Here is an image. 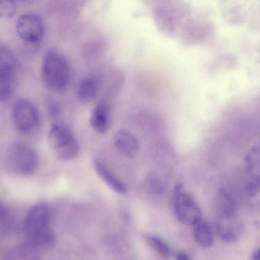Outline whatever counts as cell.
<instances>
[{
    "label": "cell",
    "mask_w": 260,
    "mask_h": 260,
    "mask_svg": "<svg viewBox=\"0 0 260 260\" xmlns=\"http://www.w3.org/2000/svg\"><path fill=\"white\" fill-rule=\"evenodd\" d=\"M18 62L13 53L0 48V100L5 101L12 95L18 73Z\"/></svg>",
    "instance_id": "7a4b0ae2"
},
{
    "label": "cell",
    "mask_w": 260,
    "mask_h": 260,
    "mask_svg": "<svg viewBox=\"0 0 260 260\" xmlns=\"http://www.w3.org/2000/svg\"><path fill=\"white\" fill-rule=\"evenodd\" d=\"M173 205L177 218L182 223L194 225L201 220V211L194 200L182 189V184L175 186Z\"/></svg>",
    "instance_id": "3957f363"
},
{
    "label": "cell",
    "mask_w": 260,
    "mask_h": 260,
    "mask_svg": "<svg viewBox=\"0 0 260 260\" xmlns=\"http://www.w3.org/2000/svg\"><path fill=\"white\" fill-rule=\"evenodd\" d=\"M38 250L29 242L22 244L12 252L11 256L14 259H36L38 255Z\"/></svg>",
    "instance_id": "d6986e66"
},
{
    "label": "cell",
    "mask_w": 260,
    "mask_h": 260,
    "mask_svg": "<svg viewBox=\"0 0 260 260\" xmlns=\"http://www.w3.org/2000/svg\"><path fill=\"white\" fill-rule=\"evenodd\" d=\"M245 162L252 177H259V150L258 147L251 148L246 156Z\"/></svg>",
    "instance_id": "ac0fdd59"
},
{
    "label": "cell",
    "mask_w": 260,
    "mask_h": 260,
    "mask_svg": "<svg viewBox=\"0 0 260 260\" xmlns=\"http://www.w3.org/2000/svg\"><path fill=\"white\" fill-rule=\"evenodd\" d=\"M216 233L224 241L234 242L243 232V226L234 215L219 217L215 224Z\"/></svg>",
    "instance_id": "ba28073f"
},
{
    "label": "cell",
    "mask_w": 260,
    "mask_h": 260,
    "mask_svg": "<svg viewBox=\"0 0 260 260\" xmlns=\"http://www.w3.org/2000/svg\"><path fill=\"white\" fill-rule=\"evenodd\" d=\"M58 104L56 101L53 100H51L48 102V111L52 116L55 117L59 113L60 108Z\"/></svg>",
    "instance_id": "cb8c5ba5"
},
{
    "label": "cell",
    "mask_w": 260,
    "mask_h": 260,
    "mask_svg": "<svg viewBox=\"0 0 260 260\" xmlns=\"http://www.w3.org/2000/svg\"><path fill=\"white\" fill-rule=\"evenodd\" d=\"M16 12L13 0H0V18L9 19L13 17Z\"/></svg>",
    "instance_id": "44dd1931"
},
{
    "label": "cell",
    "mask_w": 260,
    "mask_h": 260,
    "mask_svg": "<svg viewBox=\"0 0 260 260\" xmlns=\"http://www.w3.org/2000/svg\"><path fill=\"white\" fill-rule=\"evenodd\" d=\"M259 177H252L246 186V192L250 196L256 194L259 189Z\"/></svg>",
    "instance_id": "603a6c76"
},
{
    "label": "cell",
    "mask_w": 260,
    "mask_h": 260,
    "mask_svg": "<svg viewBox=\"0 0 260 260\" xmlns=\"http://www.w3.org/2000/svg\"><path fill=\"white\" fill-rule=\"evenodd\" d=\"M193 225V236L196 243L203 248L211 246L214 241V234L210 225L201 220Z\"/></svg>",
    "instance_id": "9a60e30c"
},
{
    "label": "cell",
    "mask_w": 260,
    "mask_h": 260,
    "mask_svg": "<svg viewBox=\"0 0 260 260\" xmlns=\"http://www.w3.org/2000/svg\"><path fill=\"white\" fill-rule=\"evenodd\" d=\"M89 123L95 132L101 134L107 132L110 124V109L107 103L101 101L93 107L90 114Z\"/></svg>",
    "instance_id": "30bf717a"
},
{
    "label": "cell",
    "mask_w": 260,
    "mask_h": 260,
    "mask_svg": "<svg viewBox=\"0 0 260 260\" xmlns=\"http://www.w3.org/2000/svg\"><path fill=\"white\" fill-rule=\"evenodd\" d=\"M41 76L49 89L56 92L64 90L70 79V66L65 57L55 50L48 51L43 59Z\"/></svg>",
    "instance_id": "6da1fadb"
},
{
    "label": "cell",
    "mask_w": 260,
    "mask_h": 260,
    "mask_svg": "<svg viewBox=\"0 0 260 260\" xmlns=\"http://www.w3.org/2000/svg\"><path fill=\"white\" fill-rule=\"evenodd\" d=\"M99 92V84L95 78L92 77L84 78L80 82L77 89V96L83 103H88L93 101Z\"/></svg>",
    "instance_id": "4fadbf2b"
},
{
    "label": "cell",
    "mask_w": 260,
    "mask_h": 260,
    "mask_svg": "<svg viewBox=\"0 0 260 260\" xmlns=\"http://www.w3.org/2000/svg\"><path fill=\"white\" fill-rule=\"evenodd\" d=\"M259 249L255 250L252 254L251 257L253 259L258 260L259 259Z\"/></svg>",
    "instance_id": "4316f807"
},
{
    "label": "cell",
    "mask_w": 260,
    "mask_h": 260,
    "mask_svg": "<svg viewBox=\"0 0 260 260\" xmlns=\"http://www.w3.org/2000/svg\"><path fill=\"white\" fill-rule=\"evenodd\" d=\"M12 116L15 127L23 134L32 132L39 123L38 109L31 102L27 100H20L15 103Z\"/></svg>",
    "instance_id": "277c9868"
},
{
    "label": "cell",
    "mask_w": 260,
    "mask_h": 260,
    "mask_svg": "<svg viewBox=\"0 0 260 260\" xmlns=\"http://www.w3.org/2000/svg\"><path fill=\"white\" fill-rule=\"evenodd\" d=\"M215 209L219 217L234 215L235 204L232 196L224 189H220L215 198Z\"/></svg>",
    "instance_id": "5bb4252c"
},
{
    "label": "cell",
    "mask_w": 260,
    "mask_h": 260,
    "mask_svg": "<svg viewBox=\"0 0 260 260\" xmlns=\"http://www.w3.org/2000/svg\"><path fill=\"white\" fill-rule=\"evenodd\" d=\"M74 137L67 126L59 123L52 124L48 133V143L51 148L56 151Z\"/></svg>",
    "instance_id": "8fae6325"
},
{
    "label": "cell",
    "mask_w": 260,
    "mask_h": 260,
    "mask_svg": "<svg viewBox=\"0 0 260 260\" xmlns=\"http://www.w3.org/2000/svg\"><path fill=\"white\" fill-rule=\"evenodd\" d=\"M29 242L38 250L51 248L55 242L53 234L48 228L29 235Z\"/></svg>",
    "instance_id": "2e32d148"
},
{
    "label": "cell",
    "mask_w": 260,
    "mask_h": 260,
    "mask_svg": "<svg viewBox=\"0 0 260 260\" xmlns=\"http://www.w3.org/2000/svg\"><path fill=\"white\" fill-rule=\"evenodd\" d=\"M114 144L123 155L128 158H135L139 153L140 146L137 137L130 131L119 129L115 132Z\"/></svg>",
    "instance_id": "9c48e42d"
},
{
    "label": "cell",
    "mask_w": 260,
    "mask_h": 260,
    "mask_svg": "<svg viewBox=\"0 0 260 260\" xmlns=\"http://www.w3.org/2000/svg\"><path fill=\"white\" fill-rule=\"evenodd\" d=\"M79 144L75 137L55 151L57 156L63 160H70L75 157L79 153Z\"/></svg>",
    "instance_id": "e0dca14e"
},
{
    "label": "cell",
    "mask_w": 260,
    "mask_h": 260,
    "mask_svg": "<svg viewBox=\"0 0 260 260\" xmlns=\"http://www.w3.org/2000/svg\"><path fill=\"white\" fill-rule=\"evenodd\" d=\"M16 30L19 37L27 43L36 44L43 37L44 25L42 19L33 13L20 16L16 23Z\"/></svg>",
    "instance_id": "8992f818"
},
{
    "label": "cell",
    "mask_w": 260,
    "mask_h": 260,
    "mask_svg": "<svg viewBox=\"0 0 260 260\" xmlns=\"http://www.w3.org/2000/svg\"><path fill=\"white\" fill-rule=\"evenodd\" d=\"M10 156L14 168L23 175L31 174L37 167L38 159L36 152L24 142L14 144L10 149Z\"/></svg>",
    "instance_id": "5b68a950"
},
{
    "label": "cell",
    "mask_w": 260,
    "mask_h": 260,
    "mask_svg": "<svg viewBox=\"0 0 260 260\" xmlns=\"http://www.w3.org/2000/svg\"><path fill=\"white\" fill-rule=\"evenodd\" d=\"M146 183L148 190L153 194H159L163 191L161 182L155 177H150Z\"/></svg>",
    "instance_id": "7402d4cb"
},
{
    "label": "cell",
    "mask_w": 260,
    "mask_h": 260,
    "mask_svg": "<svg viewBox=\"0 0 260 260\" xmlns=\"http://www.w3.org/2000/svg\"><path fill=\"white\" fill-rule=\"evenodd\" d=\"M50 211L47 206L39 204L32 207L27 212L25 220L24 228L31 235L48 228Z\"/></svg>",
    "instance_id": "52a82bcc"
},
{
    "label": "cell",
    "mask_w": 260,
    "mask_h": 260,
    "mask_svg": "<svg viewBox=\"0 0 260 260\" xmlns=\"http://www.w3.org/2000/svg\"><path fill=\"white\" fill-rule=\"evenodd\" d=\"M147 240L150 246L161 256L167 258L171 254V248L165 241L155 235H149Z\"/></svg>",
    "instance_id": "ffe728a7"
},
{
    "label": "cell",
    "mask_w": 260,
    "mask_h": 260,
    "mask_svg": "<svg viewBox=\"0 0 260 260\" xmlns=\"http://www.w3.org/2000/svg\"><path fill=\"white\" fill-rule=\"evenodd\" d=\"M94 167L98 175L109 187L119 193H126L127 189L125 185L101 161L95 160Z\"/></svg>",
    "instance_id": "7c38bea8"
},
{
    "label": "cell",
    "mask_w": 260,
    "mask_h": 260,
    "mask_svg": "<svg viewBox=\"0 0 260 260\" xmlns=\"http://www.w3.org/2000/svg\"><path fill=\"white\" fill-rule=\"evenodd\" d=\"M19 1H27V0H19Z\"/></svg>",
    "instance_id": "83f0119b"
},
{
    "label": "cell",
    "mask_w": 260,
    "mask_h": 260,
    "mask_svg": "<svg viewBox=\"0 0 260 260\" xmlns=\"http://www.w3.org/2000/svg\"><path fill=\"white\" fill-rule=\"evenodd\" d=\"M7 215V210L4 206L0 203V220L4 219Z\"/></svg>",
    "instance_id": "484cf974"
},
{
    "label": "cell",
    "mask_w": 260,
    "mask_h": 260,
    "mask_svg": "<svg viewBox=\"0 0 260 260\" xmlns=\"http://www.w3.org/2000/svg\"><path fill=\"white\" fill-rule=\"evenodd\" d=\"M176 258L180 260H187L190 259V257L187 253L183 252H180L177 254Z\"/></svg>",
    "instance_id": "d4e9b609"
}]
</instances>
